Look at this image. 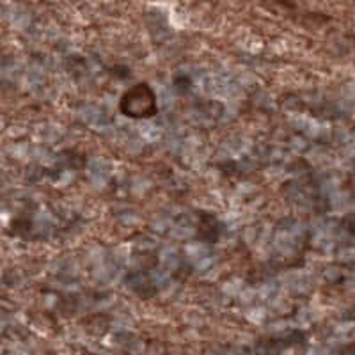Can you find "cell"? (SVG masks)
<instances>
[{
	"label": "cell",
	"instance_id": "1",
	"mask_svg": "<svg viewBox=\"0 0 355 355\" xmlns=\"http://www.w3.org/2000/svg\"><path fill=\"white\" fill-rule=\"evenodd\" d=\"M121 110L132 117H150L157 112L155 94L146 84L132 87L121 100Z\"/></svg>",
	"mask_w": 355,
	"mask_h": 355
}]
</instances>
